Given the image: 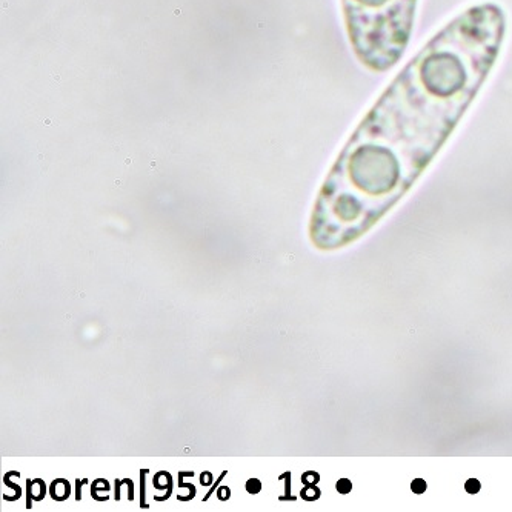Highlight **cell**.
<instances>
[{
    "label": "cell",
    "instance_id": "cell-1",
    "mask_svg": "<svg viewBox=\"0 0 512 512\" xmlns=\"http://www.w3.org/2000/svg\"><path fill=\"white\" fill-rule=\"evenodd\" d=\"M505 33L502 7L476 5L409 60L354 130L325 182L313 220L319 247L353 242L413 187L488 80Z\"/></svg>",
    "mask_w": 512,
    "mask_h": 512
},
{
    "label": "cell",
    "instance_id": "cell-2",
    "mask_svg": "<svg viewBox=\"0 0 512 512\" xmlns=\"http://www.w3.org/2000/svg\"><path fill=\"white\" fill-rule=\"evenodd\" d=\"M357 59L374 73L396 67L408 48L419 0H342Z\"/></svg>",
    "mask_w": 512,
    "mask_h": 512
},
{
    "label": "cell",
    "instance_id": "cell-3",
    "mask_svg": "<svg viewBox=\"0 0 512 512\" xmlns=\"http://www.w3.org/2000/svg\"><path fill=\"white\" fill-rule=\"evenodd\" d=\"M70 496V485L65 480H57L51 485V497L54 500H65Z\"/></svg>",
    "mask_w": 512,
    "mask_h": 512
},
{
    "label": "cell",
    "instance_id": "cell-4",
    "mask_svg": "<svg viewBox=\"0 0 512 512\" xmlns=\"http://www.w3.org/2000/svg\"><path fill=\"white\" fill-rule=\"evenodd\" d=\"M351 489H353V485H351L350 480L342 479L337 483V491H339L340 494L351 493Z\"/></svg>",
    "mask_w": 512,
    "mask_h": 512
},
{
    "label": "cell",
    "instance_id": "cell-5",
    "mask_svg": "<svg viewBox=\"0 0 512 512\" xmlns=\"http://www.w3.org/2000/svg\"><path fill=\"white\" fill-rule=\"evenodd\" d=\"M260 489H262V483L257 479H251L247 482V491L250 494H259Z\"/></svg>",
    "mask_w": 512,
    "mask_h": 512
},
{
    "label": "cell",
    "instance_id": "cell-6",
    "mask_svg": "<svg viewBox=\"0 0 512 512\" xmlns=\"http://www.w3.org/2000/svg\"><path fill=\"white\" fill-rule=\"evenodd\" d=\"M466 491H468L469 494H477L480 491V482L479 480H468L465 485Z\"/></svg>",
    "mask_w": 512,
    "mask_h": 512
},
{
    "label": "cell",
    "instance_id": "cell-7",
    "mask_svg": "<svg viewBox=\"0 0 512 512\" xmlns=\"http://www.w3.org/2000/svg\"><path fill=\"white\" fill-rule=\"evenodd\" d=\"M411 488H413L414 493L416 494H422L426 491V483L423 482L422 479L414 480L413 485H411Z\"/></svg>",
    "mask_w": 512,
    "mask_h": 512
},
{
    "label": "cell",
    "instance_id": "cell-8",
    "mask_svg": "<svg viewBox=\"0 0 512 512\" xmlns=\"http://www.w3.org/2000/svg\"><path fill=\"white\" fill-rule=\"evenodd\" d=\"M217 496H219L220 500L230 499V489H228V488H220L219 489V494H217Z\"/></svg>",
    "mask_w": 512,
    "mask_h": 512
}]
</instances>
